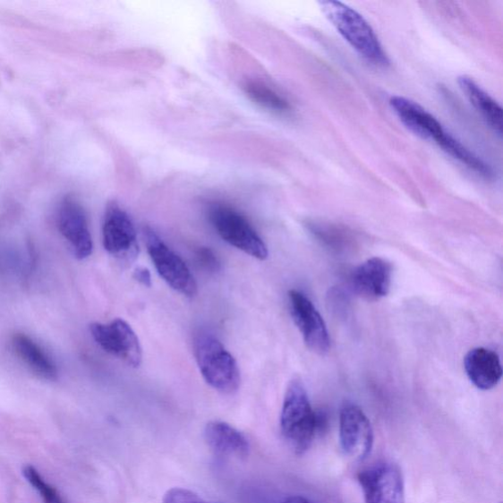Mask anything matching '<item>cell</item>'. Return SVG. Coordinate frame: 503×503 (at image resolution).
Wrapping results in <instances>:
<instances>
[{"instance_id":"1","label":"cell","mask_w":503,"mask_h":503,"mask_svg":"<svg viewBox=\"0 0 503 503\" xmlns=\"http://www.w3.org/2000/svg\"><path fill=\"white\" fill-rule=\"evenodd\" d=\"M319 4L321 13L360 56L379 67L389 65L388 56L373 28L356 10L335 0H323Z\"/></svg>"},{"instance_id":"2","label":"cell","mask_w":503,"mask_h":503,"mask_svg":"<svg viewBox=\"0 0 503 503\" xmlns=\"http://www.w3.org/2000/svg\"><path fill=\"white\" fill-rule=\"evenodd\" d=\"M319 427V419L311 405L306 388L295 378L289 382L280 415V429L288 446L296 455L310 448Z\"/></svg>"},{"instance_id":"3","label":"cell","mask_w":503,"mask_h":503,"mask_svg":"<svg viewBox=\"0 0 503 503\" xmlns=\"http://www.w3.org/2000/svg\"><path fill=\"white\" fill-rule=\"evenodd\" d=\"M195 357L207 384L224 395H234L240 387L237 362L213 335L200 333L194 342Z\"/></svg>"},{"instance_id":"4","label":"cell","mask_w":503,"mask_h":503,"mask_svg":"<svg viewBox=\"0 0 503 503\" xmlns=\"http://www.w3.org/2000/svg\"><path fill=\"white\" fill-rule=\"evenodd\" d=\"M209 217L217 234L231 246L260 260H265L269 257V250L264 240L260 237L249 221L234 209L225 205H214L209 209Z\"/></svg>"},{"instance_id":"5","label":"cell","mask_w":503,"mask_h":503,"mask_svg":"<svg viewBox=\"0 0 503 503\" xmlns=\"http://www.w3.org/2000/svg\"><path fill=\"white\" fill-rule=\"evenodd\" d=\"M144 235L148 253L166 283L177 293L194 297L197 284L185 261L171 250L152 228L146 227Z\"/></svg>"},{"instance_id":"6","label":"cell","mask_w":503,"mask_h":503,"mask_svg":"<svg viewBox=\"0 0 503 503\" xmlns=\"http://www.w3.org/2000/svg\"><path fill=\"white\" fill-rule=\"evenodd\" d=\"M90 334L98 345L107 354L124 362L128 366L138 368L142 364L143 352L132 328L123 319L109 324L96 323L90 327Z\"/></svg>"},{"instance_id":"7","label":"cell","mask_w":503,"mask_h":503,"mask_svg":"<svg viewBox=\"0 0 503 503\" xmlns=\"http://www.w3.org/2000/svg\"><path fill=\"white\" fill-rule=\"evenodd\" d=\"M103 243L108 253L124 263L131 264L138 257L139 245L133 221L116 203L109 204L106 209Z\"/></svg>"},{"instance_id":"8","label":"cell","mask_w":503,"mask_h":503,"mask_svg":"<svg viewBox=\"0 0 503 503\" xmlns=\"http://www.w3.org/2000/svg\"><path fill=\"white\" fill-rule=\"evenodd\" d=\"M358 481L365 503H405L404 477L394 463L379 462L362 470Z\"/></svg>"},{"instance_id":"9","label":"cell","mask_w":503,"mask_h":503,"mask_svg":"<svg viewBox=\"0 0 503 503\" xmlns=\"http://www.w3.org/2000/svg\"><path fill=\"white\" fill-rule=\"evenodd\" d=\"M288 297L291 316L308 348L319 355L327 354L330 345L328 331L313 302L298 290L289 291Z\"/></svg>"},{"instance_id":"10","label":"cell","mask_w":503,"mask_h":503,"mask_svg":"<svg viewBox=\"0 0 503 503\" xmlns=\"http://www.w3.org/2000/svg\"><path fill=\"white\" fill-rule=\"evenodd\" d=\"M340 445L345 454L354 460H364L374 445V431L363 410L354 405L340 412Z\"/></svg>"},{"instance_id":"11","label":"cell","mask_w":503,"mask_h":503,"mask_svg":"<svg viewBox=\"0 0 503 503\" xmlns=\"http://www.w3.org/2000/svg\"><path fill=\"white\" fill-rule=\"evenodd\" d=\"M57 224L60 234L77 259L84 260L92 254L93 240L85 209L74 198L65 197L63 200L58 209Z\"/></svg>"},{"instance_id":"12","label":"cell","mask_w":503,"mask_h":503,"mask_svg":"<svg viewBox=\"0 0 503 503\" xmlns=\"http://www.w3.org/2000/svg\"><path fill=\"white\" fill-rule=\"evenodd\" d=\"M389 106L401 124L422 139L434 141L438 145L448 133L434 115L413 100L394 96L389 99Z\"/></svg>"},{"instance_id":"13","label":"cell","mask_w":503,"mask_h":503,"mask_svg":"<svg viewBox=\"0 0 503 503\" xmlns=\"http://www.w3.org/2000/svg\"><path fill=\"white\" fill-rule=\"evenodd\" d=\"M391 277L390 263L376 257L369 259L354 271L351 285L359 296L376 301L388 294Z\"/></svg>"},{"instance_id":"14","label":"cell","mask_w":503,"mask_h":503,"mask_svg":"<svg viewBox=\"0 0 503 503\" xmlns=\"http://www.w3.org/2000/svg\"><path fill=\"white\" fill-rule=\"evenodd\" d=\"M465 368L472 384L482 390L494 388L502 377L500 359L495 351L477 347L468 352Z\"/></svg>"},{"instance_id":"15","label":"cell","mask_w":503,"mask_h":503,"mask_svg":"<svg viewBox=\"0 0 503 503\" xmlns=\"http://www.w3.org/2000/svg\"><path fill=\"white\" fill-rule=\"evenodd\" d=\"M205 439L218 456L244 457L249 455L250 444L247 438L227 422H209L205 428Z\"/></svg>"},{"instance_id":"16","label":"cell","mask_w":503,"mask_h":503,"mask_svg":"<svg viewBox=\"0 0 503 503\" xmlns=\"http://www.w3.org/2000/svg\"><path fill=\"white\" fill-rule=\"evenodd\" d=\"M12 345L15 354L36 376L46 380L57 379L58 371L55 362L31 337L16 334L12 339Z\"/></svg>"},{"instance_id":"17","label":"cell","mask_w":503,"mask_h":503,"mask_svg":"<svg viewBox=\"0 0 503 503\" xmlns=\"http://www.w3.org/2000/svg\"><path fill=\"white\" fill-rule=\"evenodd\" d=\"M458 84L469 99L470 104L485 119L497 134H502V108L489 94L485 92L472 78L463 75L458 78Z\"/></svg>"},{"instance_id":"18","label":"cell","mask_w":503,"mask_h":503,"mask_svg":"<svg viewBox=\"0 0 503 503\" xmlns=\"http://www.w3.org/2000/svg\"><path fill=\"white\" fill-rule=\"evenodd\" d=\"M438 145L447 154L457 159L461 164L465 165V166L474 171L478 175L486 179L494 177V171H492L491 167L477 155L471 152L468 148L450 133L448 132Z\"/></svg>"},{"instance_id":"19","label":"cell","mask_w":503,"mask_h":503,"mask_svg":"<svg viewBox=\"0 0 503 503\" xmlns=\"http://www.w3.org/2000/svg\"><path fill=\"white\" fill-rule=\"evenodd\" d=\"M246 92L254 102L274 112L286 113L290 109L287 100L266 86L249 84Z\"/></svg>"},{"instance_id":"20","label":"cell","mask_w":503,"mask_h":503,"mask_svg":"<svg viewBox=\"0 0 503 503\" xmlns=\"http://www.w3.org/2000/svg\"><path fill=\"white\" fill-rule=\"evenodd\" d=\"M23 474L30 484L41 495L45 503H65L58 490L48 484L35 467L26 466Z\"/></svg>"},{"instance_id":"21","label":"cell","mask_w":503,"mask_h":503,"mask_svg":"<svg viewBox=\"0 0 503 503\" xmlns=\"http://www.w3.org/2000/svg\"><path fill=\"white\" fill-rule=\"evenodd\" d=\"M164 503H213L200 498L194 491L183 488H174L166 491Z\"/></svg>"},{"instance_id":"22","label":"cell","mask_w":503,"mask_h":503,"mask_svg":"<svg viewBox=\"0 0 503 503\" xmlns=\"http://www.w3.org/2000/svg\"><path fill=\"white\" fill-rule=\"evenodd\" d=\"M198 264L210 273H216L220 268L219 260L213 251L207 247H200L196 252Z\"/></svg>"},{"instance_id":"23","label":"cell","mask_w":503,"mask_h":503,"mask_svg":"<svg viewBox=\"0 0 503 503\" xmlns=\"http://www.w3.org/2000/svg\"><path fill=\"white\" fill-rule=\"evenodd\" d=\"M133 277L139 284L147 287L152 286V277H150L149 269L145 268H138L134 271Z\"/></svg>"},{"instance_id":"24","label":"cell","mask_w":503,"mask_h":503,"mask_svg":"<svg viewBox=\"0 0 503 503\" xmlns=\"http://www.w3.org/2000/svg\"><path fill=\"white\" fill-rule=\"evenodd\" d=\"M280 503H315V502L311 501L310 499H308L304 497L293 496V497L286 498V499H284Z\"/></svg>"}]
</instances>
